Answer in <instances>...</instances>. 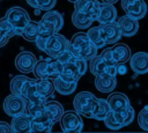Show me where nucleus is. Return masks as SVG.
Masks as SVG:
<instances>
[{"label": "nucleus", "mask_w": 148, "mask_h": 133, "mask_svg": "<svg viewBox=\"0 0 148 133\" xmlns=\"http://www.w3.org/2000/svg\"><path fill=\"white\" fill-rule=\"evenodd\" d=\"M69 46L76 57L90 60L97 56V47L90 42L89 37L84 32H76L69 40Z\"/></svg>", "instance_id": "1"}, {"label": "nucleus", "mask_w": 148, "mask_h": 133, "mask_svg": "<svg viewBox=\"0 0 148 133\" xmlns=\"http://www.w3.org/2000/svg\"><path fill=\"white\" fill-rule=\"evenodd\" d=\"M97 97L89 91H80L73 99L74 110L80 114L90 118L91 112L97 104Z\"/></svg>", "instance_id": "2"}, {"label": "nucleus", "mask_w": 148, "mask_h": 133, "mask_svg": "<svg viewBox=\"0 0 148 133\" xmlns=\"http://www.w3.org/2000/svg\"><path fill=\"white\" fill-rule=\"evenodd\" d=\"M3 110L9 117H15L22 113H28V101L21 95H8L3 101Z\"/></svg>", "instance_id": "3"}, {"label": "nucleus", "mask_w": 148, "mask_h": 133, "mask_svg": "<svg viewBox=\"0 0 148 133\" xmlns=\"http://www.w3.org/2000/svg\"><path fill=\"white\" fill-rule=\"evenodd\" d=\"M5 17L13 25V28L15 29L16 35H18V36L22 35L23 29L30 22V17H29L28 13L21 7H12V8H9L7 10Z\"/></svg>", "instance_id": "4"}, {"label": "nucleus", "mask_w": 148, "mask_h": 133, "mask_svg": "<svg viewBox=\"0 0 148 133\" xmlns=\"http://www.w3.org/2000/svg\"><path fill=\"white\" fill-rule=\"evenodd\" d=\"M60 127L62 132H81L83 128L81 114L75 110L64 112L60 119Z\"/></svg>", "instance_id": "5"}, {"label": "nucleus", "mask_w": 148, "mask_h": 133, "mask_svg": "<svg viewBox=\"0 0 148 133\" xmlns=\"http://www.w3.org/2000/svg\"><path fill=\"white\" fill-rule=\"evenodd\" d=\"M68 45H69V40H67V38L65 36L56 32L52 36H50V38L47 39L45 52L50 57L56 58L60 53H62L68 47Z\"/></svg>", "instance_id": "6"}, {"label": "nucleus", "mask_w": 148, "mask_h": 133, "mask_svg": "<svg viewBox=\"0 0 148 133\" xmlns=\"http://www.w3.org/2000/svg\"><path fill=\"white\" fill-rule=\"evenodd\" d=\"M36 64H37L36 56L32 52H29V51H22L15 58L16 68L20 72L24 73V74L34 72V68H35Z\"/></svg>", "instance_id": "7"}, {"label": "nucleus", "mask_w": 148, "mask_h": 133, "mask_svg": "<svg viewBox=\"0 0 148 133\" xmlns=\"http://www.w3.org/2000/svg\"><path fill=\"white\" fill-rule=\"evenodd\" d=\"M121 7L127 15L136 20L142 19L147 13V5L143 0H121Z\"/></svg>", "instance_id": "8"}, {"label": "nucleus", "mask_w": 148, "mask_h": 133, "mask_svg": "<svg viewBox=\"0 0 148 133\" xmlns=\"http://www.w3.org/2000/svg\"><path fill=\"white\" fill-rule=\"evenodd\" d=\"M89 71L91 74L96 75H102V74H112V75H117L118 73V67H111L109 66L104 59L101 56H96L92 59L89 60Z\"/></svg>", "instance_id": "9"}, {"label": "nucleus", "mask_w": 148, "mask_h": 133, "mask_svg": "<svg viewBox=\"0 0 148 133\" xmlns=\"http://www.w3.org/2000/svg\"><path fill=\"white\" fill-rule=\"evenodd\" d=\"M44 27H46L47 29L52 30L53 32H58L60 31V29L64 25V19L62 15L59 12L56 10H47V13H45L42 17V20L39 21Z\"/></svg>", "instance_id": "10"}, {"label": "nucleus", "mask_w": 148, "mask_h": 133, "mask_svg": "<svg viewBox=\"0 0 148 133\" xmlns=\"http://www.w3.org/2000/svg\"><path fill=\"white\" fill-rule=\"evenodd\" d=\"M117 23H118V27L120 29L121 36H124V37H132L139 30L138 20L132 17V16H130V15H127V14L121 16V17H119Z\"/></svg>", "instance_id": "11"}, {"label": "nucleus", "mask_w": 148, "mask_h": 133, "mask_svg": "<svg viewBox=\"0 0 148 133\" xmlns=\"http://www.w3.org/2000/svg\"><path fill=\"white\" fill-rule=\"evenodd\" d=\"M98 27H99V30H101L102 36H103L104 40L106 42V44H113L120 39L121 32H120V29L116 21L111 22V23L99 24Z\"/></svg>", "instance_id": "12"}, {"label": "nucleus", "mask_w": 148, "mask_h": 133, "mask_svg": "<svg viewBox=\"0 0 148 133\" xmlns=\"http://www.w3.org/2000/svg\"><path fill=\"white\" fill-rule=\"evenodd\" d=\"M101 3L97 0H76L74 2V9L87 13L94 21H97L99 14Z\"/></svg>", "instance_id": "13"}, {"label": "nucleus", "mask_w": 148, "mask_h": 133, "mask_svg": "<svg viewBox=\"0 0 148 133\" xmlns=\"http://www.w3.org/2000/svg\"><path fill=\"white\" fill-rule=\"evenodd\" d=\"M131 68L135 74H146L148 73V53L147 52H136L130 58Z\"/></svg>", "instance_id": "14"}, {"label": "nucleus", "mask_w": 148, "mask_h": 133, "mask_svg": "<svg viewBox=\"0 0 148 133\" xmlns=\"http://www.w3.org/2000/svg\"><path fill=\"white\" fill-rule=\"evenodd\" d=\"M34 74L36 79H50L53 80L54 77H57L58 75L56 74L52 64H51V59H44V60H39L37 61L35 68H34Z\"/></svg>", "instance_id": "15"}, {"label": "nucleus", "mask_w": 148, "mask_h": 133, "mask_svg": "<svg viewBox=\"0 0 148 133\" xmlns=\"http://www.w3.org/2000/svg\"><path fill=\"white\" fill-rule=\"evenodd\" d=\"M31 124H32V119L28 113H22V114L15 116V117H13L12 123H10L12 132H14V133L31 132Z\"/></svg>", "instance_id": "16"}, {"label": "nucleus", "mask_w": 148, "mask_h": 133, "mask_svg": "<svg viewBox=\"0 0 148 133\" xmlns=\"http://www.w3.org/2000/svg\"><path fill=\"white\" fill-rule=\"evenodd\" d=\"M117 86L116 76L112 74H102L96 75L95 77V87L101 93H111Z\"/></svg>", "instance_id": "17"}, {"label": "nucleus", "mask_w": 148, "mask_h": 133, "mask_svg": "<svg viewBox=\"0 0 148 133\" xmlns=\"http://www.w3.org/2000/svg\"><path fill=\"white\" fill-rule=\"evenodd\" d=\"M116 19H117V9L113 6V3H106V2L101 3L97 22H99V24L111 23L114 22Z\"/></svg>", "instance_id": "18"}, {"label": "nucleus", "mask_w": 148, "mask_h": 133, "mask_svg": "<svg viewBox=\"0 0 148 133\" xmlns=\"http://www.w3.org/2000/svg\"><path fill=\"white\" fill-rule=\"evenodd\" d=\"M108 103L111 108V111H120L130 106V98L123 93H111L108 97Z\"/></svg>", "instance_id": "19"}, {"label": "nucleus", "mask_w": 148, "mask_h": 133, "mask_svg": "<svg viewBox=\"0 0 148 133\" xmlns=\"http://www.w3.org/2000/svg\"><path fill=\"white\" fill-rule=\"evenodd\" d=\"M32 119V124H31V132H51L52 126H53V121L47 117V114L44 112L37 117L31 118Z\"/></svg>", "instance_id": "20"}, {"label": "nucleus", "mask_w": 148, "mask_h": 133, "mask_svg": "<svg viewBox=\"0 0 148 133\" xmlns=\"http://www.w3.org/2000/svg\"><path fill=\"white\" fill-rule=\"evenodd\" d=\"M30 81H31V79H29L24 75H17V76L13 77L10 81V91L13 94L21 95L24 97L25 90H27Z\"/></svg>", "instance_id": "21"}, {"label": "nucleus", "mask_w": 148, "mask_h": 133, "mask_svg": "<svg viewBox=\"0 0 148 133\" xmlns=\"http://www.w3.org/2000/svg\"><path fill=\"white\" fill-rule=\"evenodd\" d=\"M54 83V89L60 94V95H71L75 91L76 87H77V82H71V81H66L60 76L54 77L53 80Z\"/></svg>", "instance_id": "22"}, {"label": "nucleus", "mask_w": 148, "mask_h": 133, "mask_svg": "<svg viewBox=\"0 0 148 133\" xmlns=\"http://www.w3.org/2000/svg\"><path fill=\"white\" fill-rule=\"evenodd\" d=\"M45 113L53 123H57L61 119V117L64 114V108L57 101L46 102L45 103Z\"/></svg>", "instance_id": "23"}, {"label": "nucleus", "mask_w": 148, "mask_h": 133, "mask_svg": "<svg viewBox=\"0 0 148 133\" xmlns=\"http://www.w3.org/2000/svg\"><path fill=\"white\" fill-rule=\"evenodd\" d=\"M59 76L62 77V79L66 80V81L77 82L79 79H80L82 75H81V73H80L77 66L75 65V62L72 61V62H67V64L64 65L62 72H61V74H60Z\"/></svg>", "instance_id": "24"}, {"label": "nucleus", "mask_w": 148, "mask_h": 133, "mask_svg": "<svg viewBox=\"0 0 148 133\" xmlns=\"http://www.w3.org/2000/svg\"><path fill=\"white\" fill-rule=\"evenodd\" d=\"M92 22H94V20L87 13L79 12V10L74 9V12L72 14V23L77 29H88Z\"/></svg>", "instance_id": "25"}, {"label": "nucleus", "mask_w": 148, "mask_h": 133, "mask_svg": "<svg viewBox=\"0 0 148 133\" xmlns=\"http://www.w3.org/2000/svg\"><path fill=\"white\" fill-rule=\"evenodd\" d=\"M111 51H112V54H113V58L116 59V61L118 64H123V62H126L127 60H130L131 58V50L130 47L124 44V43H118L116 44L113 47H111Z\"/></svg>", "instance_id": "26"}, {"label": "nucleus", "mask_w": 148, "mask_h": 133, "mask_svg": "<svg viewBox=\"0 0 148 133\" xmlns=\"http://www.w3.org/2000/svg\"><path fill=\"white\" fill-rule=\"evenodd\" d=\"M111 108L108 103V99L104 98H98L97 99V104L95 106V109L91 112V117L96 120H104L106 118V116L110 113Z\"/></svg>", "instance_id": "27"}, {"label": "nucleus", "mask_w": 148, "mask_h": 133, "mask_svg": "<svg viewBox=\"0 0 148 133\" xmlns=\"http://www.w3.org/2000/svg\"><path fill=\"white\" fill-rule=\"evenodd\" d=\"M53 34H56V32H53L52 30L47 29L46 27H44V25L39 22V34H38V37H37L36 40H35L36 46H37L39 50H42V51L45 52V47H46L47 39H49L50 36H52Z\"/></svg>", "instance_id": "28"}, {"label": "nucleus", "mask_w": 148, "mask_h": 133, "mask_svg": "<svg viewBox=\"0 0 148 133\" xmlns=\"http://www.w3.org/2000/svg\"><path fill=\"white\" fill-rule=\"evenodd\" d=\"M36 86H37L38 93L45 97L51 96L53 91L56 90L54 83L50 79H36Z\"/></svg>", "instance_id": "29"}, {"label": "nucleus", "mask_w": 148, "mask_h": 133, "mask_svg": "<svg viewBox=\"0 0 148 133\" xmlns=\"http://www.w3.org/2000/svg\"><path fill=\"white\" fill-rule=\"evenodd\" d=\"M114 112V111H113ZM114 116L116 118L118 119V121L120 123V125L124 127V126H127L130 125L133 119H134V109L130 105L127 106L126 109L124 110H120V111H116L114 112Z\"/></svg>", "instance_id": "30"}, {"label": "nucleus", "mask_w": 148, "mask_h": 133, "mask_svg": "<svg viewBox=\"0 0 148 133\" xmlns=\"http://www.w3.org/2000/svg\"><path fill=\"white\" fill-rule=\"evenodd\" d=\"M39 34V22H29L22 31V37L28 42H35Z\"/></svg>", "instance_id": "31"}, {"label": "nucleus", "mask_w": 148, "mask_h": 133, "mask_svg": "<svg viewBox=\"0 0 148 133\" xmlns=\"http://www.w3.org/2000/svg\"><path fill=\"white\" fill-rule=\"evenodd\" d=\"M87 35L90 39V42L97 47V49H102L105 46L106 42L104 40L103 36H102V32L99 30V27H92L90 28L88 31H87Z\"/></svg>", "instance_id": "32"}, {"label": "nucleus", "mask_w": 148, "mask_h": 133, "mask_svg": "<svg viewBox=\"0 0 148 133\" xmlns=\"http://www.w3.org/2000/svg\"><path fill=\"white\" fill-rule=\"evenodd\" d=\"M28 5L36 8V9H40V10H51L56 3L57 0H27Z\"/></svg>", "instance_id": "33"}, {"label": "nucleus", "mask_w": 148, "mask_h": 133, "mask_svg": "<svg viewBox=\"0 0 148 133\" xmlns=\"http://www.w3.org/2000/svg\"><path fill=\"white\" fill-rule=\"evenodd\" d=\"M75 58H76V56L74 54V52L72 51V49H71L69 45H68V47H67L62 53H60L58 57H56V59L59 60L62 65H65V64H67V62H72V61H74Z\"/></svg>", "instance_id": "34"}, {"label": "nucleus", "mask_w": 148, "mask_h": 133, "mask_svg": "<svg viewBox=\"0 0 148 133\" xmlns=\"http://www.w3.org/2000/svg\"><path fill=\"white\" fill-rule=\"evenodd\" d=\"M104 124H105V126L109 127L110 130H119V128L123 127V126L120 125V123L118 121V119L116 118L113 111H110V113L106 116V118L104 119Z\"/></svg>", "instance_id": "35"}, {"label": "nucleus", "mask_w": 148, "mask_h": 133, "mask_svg": "<svg viewBox=\"0 0 148 133\" xmlns=\"http://www.w3.org/2000/svg\"><path fill=\"white\" fill-rule=\"evenodd\" d=\"M138 124L143 131H148V105L145 106L138 114Z\"/></svg>", "instance_id": "36"}, {"label": "nucleus", "mask_w": 148, "mask_h": 133, "mask_svg": "<svg viewBox=\"0 0 148 133\" xmlns=\"http://www.w3.org/2000/svg\"><path fill=\"white\" fill-rule=\"evenodd\" d=\"M101 57L104 59V61H105L109 66H111V67H117V66H118V62H117L116 59L113 58V54H112L111 49H105V50H103V52L101 53Z\"/></svg>", "instance_id": "37"}, {"label": "nucleus", "mask_w": 148, "mask_h": 133, "mask_svg": "<svg viewBox=\"0 0 148 133\" xmlns=\"http://www.w3.org/2000/svg\"><path fill=\"white\" fill-rule=\"evenodd\" d=\"M74 62H75V65L77 66V68H79L81 75H83V74L86 73V71H87V60L83 59V58L76 57L75 60H74Z\"/></svg>", "instance_id": "38"}, {"label": "nucleus", "mask_w": 148, "mask_h": 133, "mask_svg": "<svg viewBox=\"0 0 148 133\" xmlns=\"http://www.w3.org/2000/svg\"><path fill=\"white\" fill-rule=\"evenodd\" d=\"M10 37H12V36H10L5 29H2V28L0 27V47L5 46V45L8 43V40H9Z\"/></svg>", "instance_id": "39"}, {"label": "nucleus", "mask_w": 148, "mask_h": 133, "mask_svg": "<svg viewBox=\"0 0 148 133\" xmlns=\"http://www.w3.org/2000/svg\"><path fill=\"white\" fill-rule=\"evenodd\" d=\"M8 132H12L10 125L5 121H0V133H8Z\"/></svg>", "instance_id": "40"}, {"label": "nucleus", "mask_w": 148, "mask_h": 133, "mask_svg": "<svg viewBox=\"0 0 148 133\" xmlns=\"http://www.w3.org/2000/svg\"><path fill=\"white\" fill-rule=\"evenodd\" d=\"M118 0H102V2H106V3H114Z\"/></svg>", "instance_id": "41"}, {"label": "nucleus", "mask_w": 148, "mask_h": 133, "mask_svg": "<svg viewBox=\"0 0 148 133\" xmlns=\"http://www.w3.org/2000/svg\"><path fill=\"white\" fill-rule=\"evenodd\" d=\"M68 1H71V2H75L76 0H68Z\"/></svg>", "instance_id": "42"}]
</instances>
